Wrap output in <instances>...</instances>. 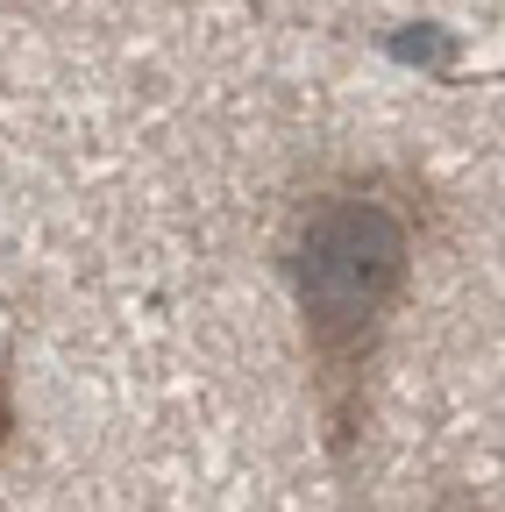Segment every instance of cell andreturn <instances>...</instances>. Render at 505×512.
I'll list each match as a JSON object with an SVG mask.
<instances>
[{"instance_id":"cell-1","label":"cell","mask_w":505,"mask_h":512,"mask_svg":"<svg viewBox=\"0 0 505 512\" xmlns=\"http://www.w3.org/2000/svg\"><path fill=\"white\" fill-rule=\"evenodd\" d=\"M441 235V192L413 164H328L313 171L285 214L271 264L285 278L306 392L321 420L335 477L356 470L377 420V363L413 306L420 256Z\"/></svg>"},{"instance_id":"cell-2","label":"cell","mask_w":505,"mask_h":512,"mask_svg":"<svg viewBox=\"0 0 505 512\" xmlns=\"http://www.w3.org/2000/svg\"><path fill=\"white\" fill-rule=\"evenodd\" d=\"M15 434H22V399H15V377L0 370V463H8V448H15Z\"/></svg>"},{"instance_id":"cell-3","label":"cell","mask_w":505,"mask_h":512,"mask_svg":"<svg viewBox=\"0 0 505 512\" xmlns=\"http://www.w3.org/2000/svg\"><path fill=\"white\" fill-rule=\"evenodd\" d=\"M434 512H498V505H477V498H441Z\"/></svg>"}]
</instances>
